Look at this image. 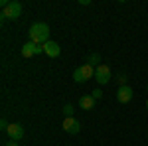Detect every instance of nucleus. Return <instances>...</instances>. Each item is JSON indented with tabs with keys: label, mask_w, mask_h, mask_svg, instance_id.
Listing matches in <instances>:
<instances>
[{
	"label": "nucleus",
	"mask_w": 148,
	"mask_h": 146,
	"mask_svg": "<svg viewBox=\"0 0 148 146\" xmlns=\"http://www.w3.org/2000/svg\"><path fill=\"white\" fill-rule=\"evenodd\" d=\"M28 36H30V42L40 44V45H46L47 42H49V26L44 24V22H36V24L30 26Z\"/></svg>",
	"instance_id": "nucleus-1"
},
{
	"label": "nucleus",
	"mask_w": 148,
	"mask_h": 146,
	"mask_svg": "<svg viewBox=\"0 0 148 146\" xmlns=\"http://www.w3.org/2000/svg\"><path fill=\"white\" fill-rule=\"evenodd\" d=\"M20 16H22V4L18 0H12L10 4L0 12V18L2 20H18Z\"/></svg>",
	"instance_id": "nucleus-2"
},
{
	"label": "nucleus",
	"mask_w": 148,
	"mask_h": 146,
	"mask_svg": "<svg viewBox=\"0 0 148 146\" xmlns=\"http://www.w3.org/2000/svg\"><path fill=\"white\" fill-rule=\"evenodd\" d=\"M91 77H95V69L89 63H83V65H79V67L73 71V79L77 83H85V81H89Z\"/></svg>",
	"instance_id": "nucleus-3"
},
{
	"label": "nucleus",
	"mask_w": 148,
	"mask_h": 146,
	"mask_svg": "<svg viewBox=\"0 0 148 146\" xmlns=\"http://www.w3.org/2000/svg\"><path fill=\"white\" fill-rule=\"evenodd\" d=\"M95 81H97L99 85H107V83L111 81V69H109V65L101 63V65L95 67Z\"/></svg>",
	"instance_id": "nucleus-4"
},
{
	"label": "nucleus",
	"mask_w": 148,
	"mask_h": 146,
	"mask_svg": "<svg viewBox=\"0 0 148 146\" xmlns=\"http://www.w3.org/2000/svg\"><path fill=\"white\" fill-rule=\"evenodd\" d=\"M132 95H134L132 87H128V85H123V87H119V91H116V101L121 103V105H126V103H130Z\"/></svg>",
	"instance_id": "nucleus-5"
},
{
	"label": "nucleus",
	"mask_w": 148,
	"mask_h": 146,
	"mask_svg": "<svg viewBox=\"0 0 148 146\" xmlns=\"http://www.w3.org/2000/svg\"><path fill=\"white\" fill-rule=\"evenodd\" d=\"M6 134L10 136V140H22L24 138V126L20 123H12L10 126H8V130H6Z\"/></svg>",
	"instance_id": "nucleus-6"
},
{
	"label": "nucleus",
	"mask_w": 148,
	"mask_h": 146,
	"mask_svg": "<svg viewBox=\"0 0 148 146\" xmlns=\"http://www.w3.org/2000/svg\"><path fill=\"white\" fill-rule=\"evenodd\" d=\"M63 130H65L67 134H77V132L81 130L79 121H77L75 117H71V119H65V121H63Z\"/></svg>",
	"instance_id": "nucleus-7"
},
{
	"label": "nucleus",
	"mask_w": 148,
	"mask_h": 146,
	"mask_svg": "<svg viewBox=\"0 0 148 146\" xmlns=\"http://www.w3.org/2000/svg\"><path fill=\"white\" fill-rule=\"evenodd\" d=\"M44 53H46L47 57H57L61 53V47H59V44H56V42L49 40V42L44 45Z\"/></svg>",
	"instance_id": "nucleus-8"
},
{
	"label": "nucleus",
	"mask_w": 148,
	"mask_h": 146,
	"mask_svg": "<svg viewBox=\"0 0 148 146\" xmlns=\"http://www.w3.org/2000/svg\"><path fill=\"white\" fill-rule=\"evenodd\" d=\"M79 107L83 111H93V107H95V99H93L91 95H83L79 99Z\"/></svg>",
	"instance_id": "nucleus-9"
},
{
	"label": "nucleus",
	"mask_w": 148,
	"mask_h": 146,
	"mask_svg": "<svg viewBox=\"0 0 148 146\" xmlns=\"http://www.w3.org/2000/svg\"><path fill=\"white\" fill-rule=\"evenodd\" d=\"M22 56L24 57H34L36 56V44L34 42H28L22 45Z\"/></svg>",
	"instance_id": "nucleus-10"
},
{
	"label": "nucleus",
	"mask_w": 148,
	"mask_h": 146,
	"mask_svg": "<svg viewBox=\"0 0 148 146\" xmlns=\"http://www.w3.org/2000/svg\"><path fill=\"white\" fill-rule=\"evenodd\" d=\"M87 63H89V65H95V63L101 65V56H99V53H89V56H87Z\"/></svg>",
	"instance_id": "nucleus-11"
},
{
	"label": "nucleus",
	"mask_w": 148,
	"mask_h": 146,
	"mask_svg": "<svg viewBox=\"0 0 148 146\" xmlns=\"http://www.w3.org/2000/svg\"><path fill=\"white\" fill-rule=\"evenodd\" d=\"M63 114H65L67 119H71V117H73V105H65V107H63Z\"/></svg>",
	"instance_id": "nucleus-12"
},
{
	"label": "nucleus",
	"mask_w": 148,
	"mask_h": 146,
	"mask_svg": "<svg viewBox=\"0 0 148 146\" xmlns=\"http://www.w3.org/2000/svg\"><path fill=\"white\" fill-rule=\"evenodd\" d=\"M91 97L95 99V101H99V99H103V91H101V89H95V91L91 93Z\"/></svg>",
	"instance_id": "nucleus-13"
},
{
	"label": "nucleus",
	"mask_w": 148,
	"mask_h": 146,
	"mask_svg": "<svg viewBox=\"0 0 148 146\" xmlns=\"http://www.w3.org/2000/svg\"><path fill=\"white\" fill-rule=\"evenodd\" d=\"M116 81H119V87H123V85H126V75H125V73H121V75L116 77Z\"/></svg>",
	"instance_id": "nucleus-14"
},
{
	"label": "nucleus",
	"mask_w": 148,
	"mask_h": 146,
	"mask_svg": "<svg viewBox=\"0 0 148 146\" xmlns=\"http://www.w3.org/2000/svg\"><path fill=\"white\" fill-rule=\"evenodd\" d=\"M8 126H10V124H8V121H6V119H2V121H0V128H2L4 132L8 130Z\"/></svg>",
	"instance_id": "nucleus-15"
},
{
	"label": "nucleus",
	"mask_w": 148,
	"mask_h": 146,
	"mask_svg": "<svg viewBox=\"0 0 148 146\" xmlns=\"http://www.w3.org/2000/svg\"><path fill=\"white\" fill-rule=\"evenodd\" d=\"M8 4H10V2H8V0H0V6H2V10H4V8H6V6H8Z\"/></svg>",
	"instance_id": "nucleus-16"
},
{
	"label": "nucleus",
	"mask_w": 148,
	"mask_h": 146,
	"mask_svg": "<svg viewBox=\"0 0 148 146\" xmlns=\"http://www.w3.org/2000/svg\"><path fill=\"white\" fill-rule=\"evenodd\" d=\"M6 146H18V142L16 140H10V142H6Z\"/></svg>",
	"instance_id": "nucleus-17"
},
{
	"label": "nucleus",
	"mask_w": 148,
	"mask_h": 146,
	"mask_svg": "<svg viewBox=\"0 0 148 146\" xmlns=\"http://www.w3.org/2000/svg\"><path fill=\"white\" fill-rule=\"evenodd\" d=\"M146 111H148V99H146Z\"/></svg>",
	"instance_id": "nucleus-18"
},
{
	"label": "nucleus",
	"mask_w": 148,
	"mask_h": 146,
	"mask_svg": "<svg viewBox=\"0 0 148 146\" xmlns=\"http://www.w3.org/2000/svg\"><path fill=\"white\" fill-rule=\"evenodd\" d=\"M146 91H148V85H146Z\"/></svg>",
	"instance_id": "nucleus-19"
}]
</instances>
